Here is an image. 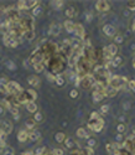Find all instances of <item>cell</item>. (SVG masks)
I'll return each instance as SVG.
<instances>
[{
	"label": "cell",
	"mask_w": 135,
	"mask_h": 155,
	"mask_svg": "<svg viewBox=\"0 0 135 155\" xmlns=\"http://www.w3.org/2000/svg\"><path fill=\"white\" fill-rule=\"evenodd\" d=\"M115 140H117V143H122L123 142V134H118L115 137Z\"/></svg>",
	"instance_id": "obj_45"
},
{
	"label": "cell",
	"mask_w": 135,
	"mask_h": 155,
	"mask_svg": "<svg viewBox=\"0 0 135 155\" xmlns=\"http://www.w3.org/2000/svg\"><path fill=\"white\" fill-rule=\"evenodd\" d=\"M99 119H102L101 116H99V113L93 112L92 114H91V120H92V122H97V120H99Z\"/></svg>",
	"instance_id": "obj_27"
},
{
	"label": "cell",
	"mask_w": 135,
	"mask_h": 155,
	"mask_svg": "<svg viewBox=\"0 0 135 155\" xmlns=\"http://www.w3.org/2000/svg\"><path fill=\"white\" fill-rule=\"evenodd\" d=\"M103 32H104L107 36H109V37H113V36L117 35V29L113 26V25L110 24H107L103 26Z\"/></svg>",
	"instance_id": "obj_6"
},
{
	"label": "cell",
	"mask_w": 135,
	"mask_h": 155,
	"mask_svg": "<svg viewBox=\"0 0 135 155\" xmlns=\"http://www.w3.org/2000/svg\"><path fill=\"white\" fill-rule=\"evenodd\" d=\"M40 138H41V133L37 129H32V130L29 132V139L31 142H36V140H39Z\"/></svg>",
	"instance_id": "obj_8"
},
{
	"label": "cell",
	"mask_w": 135,
	"mask_h": 155,
	"mask_svg": "<svg viewBox=\"0 0 135 155\" xmlns=\"http://www.w3.org/2000/svg\"><path fill=\"white\" fill-rule=\"evenodd\" d=\"M63 143L66 144V147H67V148H72V147L75 145V140H73L72 138H66V140H65Z\"/></svg>",
	"instance_id": "obj_25"
},
{
	"label": "cell",
	"mask_w": 135,
	"mask_h": 155,
	"mask_svg": "<svg viewBox=\"0 0 135 155\" xmlns=\"http://www.w3.org/2000/svg\"><path fill=\"white\" fill-rule=\"evenodd\" d=\"M55 82H56L57 86H65V83H66V82H65V78L62 77V75H57Z\"/></svg>",
	"instance_id": "obj_21"
},
{
	"label": "cell",
	"mask_w": 135,
	"mask_h": 155,
	"mask_svg": "<svg viewBox=\"0 0 135 155\" xmlns=\"http://www.w3.org/2000/svg\"><path fill=\"white\" fill-rule=\"evenodd\" d=\"M42 119H44V116H42V113H41V112H36L35 114H34V120H35V123L42 122Z\"/></svg>",
	"instance_id": "obj_22"
},
{
	"label": "cell",
	"mask_w": 135,
	"mask_h": 155,
	"mask_svg": "<svg viewBox=\"0 0 135 155\" xmlns=\"http://www.w3.org/2000/svg\"><path fill=\"white\" fill-rule=\"evenodd\" d=\"M125 129H127V127H125V124H118V127H117V130H118V133L119 134H123L124 132H125Z\"/></svg>",
	"instance_id": "obj_33"
},
{
	"label": "cell",
	"mask_w": 135,
	"mask_h": 155,
	"mask_svg": "<svg viewBox=\"0 0 135 155\" xmlns=\"http://www.w3.org/2000/svg\"><path fill=\"white\" fill-rule=\"evenodd\" d=\"M6 67H8L9 70H13V71L16 70V65H15L13 61H8V62H6Z\"/></svg>",
	"instance_id": "obj_37"
},
{
	"label": "cell",
	"mask_w": 135,
	"mask_h": 155,
	"mask_svg": "<svg viewBox=\"0 0 135 155\" xmlns=\"http://www.w3.org/2000/svg\"><path fill=\"white\" fill-rule=\"evenodd\" d=\"M103 127H104V120H103V119H99V120H97V122L89 120V123H88V128H89L91 130L96 132V133L101 132L102 129H103Z\"/></svg>",
	"instance_id": "obj_3"
},
{
	"label": "cell",
	"mask_w": 135,
	"mask_h": 155,
	"mask_svg": "<svg viewBox=\"0 0 135 155\" xmlns=\"http://www.w3.org/2000/svg\"><path fill=\"white\" fill-rule=\"evenodd\" d=\"M104 97H105L104 92H97V91L93 92V101H94V102H101Z\"/></svg>",
	"instance_id": "obj_18"
},
{
	"label": "cell",
	"mask_w": 135,
	"mask_h": 155,
	"mask_svg": "<svg viewBox=\"0 0 135 155\" xmlns=\"http://www.w3.org/2000/svg\"><path fill=\"white\" fill-rule=\"evenodd\" d=\"M25 124H26V128H27V129L32 130L34 127H35V120H34V119H27Z\"/></svg>",
	"instance_id": "obj_29"
},
{
	"label": "cell",
	"mask_w": 135,
	"mask_h": 155,
	"mask_svg": "<svg viewBox=\"0 0 135 155\" xmlns=\"http://www.w3.org/2000/svg\"><path fill=\"white\" fill-rule=\"evenodd\" d=\"M27 83L32 87H39L40 85V78L37 76H29L27 77Z\"/></svg>",
	"instance_id": "obj_11"
},
{
	"label": "cell",
	"mask_w": 135,
	"mask_h": 155,
	"mask_svg": "<svg viewBox=\"0 0 135 155\" xmlns=\"http://www.w3.org/2000/svg\"><path fill=\"white\" fill-rule=\"evenodd\" d=\"M52 155H65V151L62 150V149H60V148H56V149L52 150Z\"/></svg>",
	"instance_id": "obj_39"
},
{
	"label": "cell",
	"mask_w": 135,
	"mask_h": 155,
	"mask_svg": "<svg viewBox=\"0 0 135 155\" xmlns=\"http://www.w3.org/2000/svg\"><path fill=\"white\" fill-rule=\"evenodd\" d=\"M131 29H133V31L135 32V20H134V23H133V27H131Z\"/></svg>",
	"instance_id": "obj_53"
},
{
	"label": "cell",
	"mask_w": 135,
	"mask_h": 155,
	"mask_svg": "<svg viewBox=\"0 0 135 155\" xmlns=\"http://www.w3.org/2000/svg\"><path fill=\"white\" fill-rule=\"evenodd\" d=\"M128 78L127 77H122V76H112L108 80V82H109V86L110 87H113V88H115V89H120L122 87H123V85H125V83H128Z\"/></svg>",
	"instance_id": "obj_1"
},
{
	"label": "cell",
	"mask_w": 135,
	"mask_h": 155,
	"mask_svg": "<svg viewBox=\"0 0 135 155\" xmlns=\"http://www.w3.org/2000/svg\"><path fill=\"white\" fill-rule=\"evenodd\" d=\"M96 9L99 13H105L109 10V4L108 1H104V0H99V1L96 3Z\"/></svg>",
	"instance_id": "obj_7"
},
{
	"label": "cell",
	"mask_w": 135,
	"mask_h": 155,
	"mask_svg": "<svg viewBox=\"0 0 135 155\" xmlns=\"http://www.w3.org/2000/svg\"><path fill=\"white\" fill-rule=\"evenodd\" d=\"M44 65H42V62H40V63H35L34 65V70L36 71V72H42L44 71Z\"/></svg>",
	"instance_id": "obj_26"
},
{
	"label": "cell",
	"mask_w": 135,
	"mask_h": 155,
	"mask_svg": "<svg viewBox=\"0 0 135 155\" xmlns=\"http://www.w3.org/2000/svg\"><path fill=\"white\" fill-rule=\"evenodd\" d=\"M65 25V29L67 32H75V26H76V24L75 23H72V20H66V21L63 23Z\"/></svg>",
	"instance_id": "obj_12"
},
{
	"label": "cell",
	"mask_w": 135,
	"mask_h": 155,
	"mask_svg": "<svg viewBox=\"0 0 135 155\" xmlns=\"http://www.w3.org/2000/svg\"><path fill=\"white\" fill-rule=\"evenodd\" d=\"M3 42L5 46H8V47H16V46L19 45V41L13 37V36H10V35H4V39H3Z\"/></svg>",
	"instance_id": "obj_4"
},
{
	"label": "cell",
	"mask_w": 135,
	"mask_h": 155,
	"mask_svg": "<svg viewBox=\"0 0 135 155\" xmlns=\"http://www.w3.org/2000/svg\"><path fill=\"white\" fill-rule=\"evenodd\" d=\"M75 34L78 36V37L83 39V37H84V27H83L81 24H76V26H75Z\"/></svg>",
	"instance_id": "obj_14"
},
{
	"label": "cell",
	"mask_w": 135,
	"mask_h": 155,
	"mask_svg": "<svg viewBox=\"0 0 135 155\" xmlns=\"http://www.w3.org/2000/svg\"><path fill=\"white\" fill-rule=\"evenodd\" d=\"M1 155H14V150L10 147H5L4 150L1 151Z\"/></svg>",
	"instance_id": "obj_24"
},
{
	"label": "cell",
	"mask_w": 135,
	"mask_h": 155,
	"mask_svg": "<svg viewBox=\"0 0 135 155\" xmlns=\"http://www.w3.org/2000/svg\"><path fill=\"white\" fill-rule=\"evenodd\" d=\"M123 40H124V37L122 35H115V36H114V42H115V44H122Z\"/></svg>",
	"instance_id": "obj_38"
},
{
	"label": "cell",
	"mask_w": 135,
	"mask_h": 155,
	"mask_svg": "<svg viewBox=\"0 0 135 155\" xmlns=\"http://www.w3.org/2000/svg\"><path fill=\"white\" fill-rule=\"evenodd\" d=\"M18 8L20 9V10H24L25 8H24V1H18Z\"/></svg>",
	"instance_id": "obj_46"
},
{
	"label": "cell",
	"mask_w": 135,
	"mask_h": 155,
	"mask_svg": "<svg viewBox=\"0 0 135 155\" xmlns=\"http://www.w3.org/2000/svg\"><path fill=\"white\" fill-rule=\"evenodd\" d=\"M96 144H97V140H96L94 138H89V139H88V142H87L88 148H92L93 149V147H96Z\"/></svg>",
	"instance_id": "obj_31"
},
{
	"label": "cell",
	"mask_w": 135,
	"mask_h": 155,
	"mask_svg": "<svg viewBox=\"0 0 135 155\" xmlns=\"http://www.w3.org/2000/svg\"><path fill=\"white\" fill-rule=\"evenodd\" d=\"M5 147H6V143H3V142H0V148H5Z\"/></svg>",
	"instance_id": "obj_51"
},
{
	"label": "cell",
	"mask_w": 135,
	"mask_h": 155,
	"mask_svg": "<svg viewBox=\"0 0 135 155\" xmlns=\"http://www.w3.org/2000/svg\"><path fill=\"white\" fill-rule=\"evenodd\" d=\"M4 112V107L1 106V104H0V114H1V113Z\"/></svg>",
	"instance_id": "obj_52"
},
{
	"label": "cell",
	"mask_w": 135,
	"mask_h": 155,
	"mask_svg": "<svg viewBox=\"0 0 135 155\" xmlns=\"http://www.w3.org/2000/svg\"><path fill=\"white\" fill-rule=\"evenodd\" d=\"M26 109H27V112L34 113V114H35V113L37 112V104H36L35 102H32V101H31V102H27V103H26Z\"/></svg>",
	"instance_id": "obj_17"
},
{
	"label": "cell",
	"mask_w": 135,
	"mask_h": 155,
	"mask_svg": "<svg viewBox=\"0 0 135 155\" xmlns=\"http://www.w3.org/2000/svg\"><path fill=\"white\" fill-rule=\"evenodd\" d=\"M70 97L71 98H77V97H78V91H77V89H72L70 92Z\"/></svg>",
	"instance_id": "obj_42"
},
{
	"label": "cell",
	"mask_w": 135,
	"mask_h": 155,
	"mask_svg": "<svg viewBox=\"0 0 135 155\" xmlns=\"http://www.w3.org/2000/svg\"><path fill=\"white\" fill-rule=\"evenodd\" d=\"M61 32V25L60 24H51V26H50V34L51 35H53V36H58Z\"/></svg>",
	"instance_id": "obj_9"
},
{
	"label": "cell",
	"mask_w": 135,
	"mask_h": 155,
	"mask_svg": "<svg viewBox=\"0 0 135 155\" xmlns=\"http://www.w3.org/2000/svg\"><path fill=\"white\" fill-rule=\"evenodd\" d=\"M6 139H8V134L0 130V142H3V143H6Z\"/></svg>",
	"instance_id": "obj_40"
},
{
	"label": "cell",
	"mask_w": 135,
	"mask_h": 155,
	"mask_svg": "<svg viewBox=\"0 0 135 155\" xmlns=\"http://www.w3.org/2000/svg\"><path fill=\"white\" fill-rule=\"evenodd\" d=\"M37 5H39L37 0H26V1H24V8L25 9H32V8H36Z\"/></svg>",
	"instance_id": "obj_16"
},
{
	"label": "cell",
	"mask_w": 135,
	"mask_h": 155,
	"mask_svg": "<svg viewBox=\"0 0 135 155\" xmlns=\"http://www.w3.org/2000/svg\"><path fill=\"white\" fill-rule=\"evenodd\" d=\"M0 130L4 132V133H6V134H10V133L13 132V124H11V122L1 120V122H0Z\"/></svg>",
	"instance_id": "obj_5"
},
{
	"label": "cell",
	"mask_w": 135,
	"mask_h": 155,
	"mask_svg": "<svg viewBox=\"0 0 135 155\" xmlns=\"http://www.w3.org/2000/svg\"><path fill=\"white\" fill-rule=\"evenodd\" d=\"M66 15H67L68 18H73V16H75V10L72 9V8H68V9L66 10Z\"/></svg>",
	"instance_id": "obj_41"
},
{
	"label": "cell",
	"mask_w": 135,
	"mask_h": 155,
	"mask_svg": "<svg viewBox=\"0 0 135 155\" xmlns=\"http://www.w3.org/2000/svg\"><path fill=\"white\" fill-rule=\"evenodd\" d=\"M122 62H123V58L120 56H115V57H113V60L110 61V65H112V67H119L122 65Z\"/></svg>",
	"instance_id": "obj_19"
},
{
	"label": "cell",
	"mask_w": 135,
	"mask_h": 155,
	"mask_svg": "<svg viewBox=\"0 0 135 155\" xmlns=\"http://www.w3.org/2000/svg\"><path fill=\"white\" fill-rule=\"evenodd\" d=\"M25 35H26V39H27V40H32L34 36H35L32 31H26V32H25Z\"/></svg>",
	"instance_id": "obj_43"
},
{
	"label": "cell",
	"mask_w": 135,
	"mask_h": 155,
	"mask_svg": "<svg viewBox=\"0 0 135 155\" xmlns=\"http://www.w3.org/2000/svg\"><path fill=\"white\" fill-rule=\"evenodd\" d=\"M63 1H61V0H56V1H52V6L55 9H61L62 6H63Z\"/></svg>",
	"instance_id": "obj_28"
},
{
	"label": "cell",
	"mask_w": 135,
	"mask_h": 155,
	"mask_svg": "<svg viewBox=\"0 0 135 155\" xmlns=\"http://www.w3.org/2000/svg\"><path fill=\"white\" fill-rule=\"evenodd\" d=\"M27 139H29V132L27 130H20L18 133V140L19 142L24 143V142H26Z\"/></svg>",
	"instance_id": "obj_15"
},
{
	"label": "cell",
	"mask_w": 135,
	"mask_h": 155,
	"mask_svg": "<svg viewBox=\"0 0 135 155\" xmlns=\"http://www.w3.org/2000/svg\"><path fill=\"white\" fill-rule=\"evenodd\" d=\"M45 151H46V148L40 147V148H37V149L35 150V154H34V155H44Z\"/></svg>",
	"instance_id": "obj_35"
},
{
	"label": "cell",
	"mask_w": 135,
	"mask_h": 155,
	"mask_svg": "<svg viewBox=\"0 0 135 155\" xmlns=\"http://www.w3.org/2000/svg\"><path fill=\"white\" fill-rule=\"evenodd\" d=\"M5 94H6L5 92L0 91V101H5Z\"/></svg>",
	"instance_id": "obj_48"
},
{
	"label": "cell",
	"mask_w": 135,
	"mask_h": 155,
	"mask_svg": "<svg viewBox=\"0 0 135 155\" xmlns=\"http://www.w3.org/2000/svg\"><path fill=\"white\" fill-rule=\"evenodd\" d=\"M55 139H56V142H57V143H63V142L66 140V135H65V133H63V132H58V133H56Z\"/></svg>",
	"instance_id": "obj_20"
},
{
	"label": "cell",
	"mask_w": 135,
	"mask_h": 155,
	"mask_svg": "<svg viewBox=\"0 0 135 155\" xmlns=\"http://www.w3.org/2000/svg\"><path fill=\"white\" fill-rule=\"evenodd\" d=\"M76 134H77V137H78V138H87V139L91 138L89 132H87L84 128H78V129H77V132H76Z\"/></svg>",
	"instance_id": "obj_13"
},
{
	"label": "cell",
	"mask_w": 135,
	"mask_h": 155,
	"mask_svg": "<svg viewBox=\"0 0 135 155\" xmlns=\"http://www.w3.org/2000/svg\"><path fill=\"white\" fill-rule=\"evenodd\" d=\"M22 92V87L20 86L18 82H8L6 85V93H10V94H19V93Z\"/></svg>",
	"instance_id": "obj_2"
},
{
	"label": "cell",
	"mask_w": 135,
	"mask_h": 155,
	"mask_svg": "<svg viewBox=\"0 0 135 155\" xmlns=\"http://www.w3.org/2000/svg\"><path fill=\"white\" fill-rule=\"evenodd\" d=\"M133 66H134V68H135V58H134V61H133Z\"/></svg>",
	"instance_id": "obj_54"
},
{
	"label": "cell",
	"mask_w": 135,
	"mask_h": 155,
	"mask_svg": "<svg viewBox=\"0 0 135 155\" xmlns=\"http://www.w3.org/2000/svg\"><path fill=\"white\" fill-rule=\"evenodd\" d=\"M107 150L110 155H115L117 154V149L114 148L113 144H107Z\"/></svg>",
	"instance_id": "obj_23"
},
{
	"label": "cell",
	"mask_w": 135,
	"mask_h": 155,
	"mask_svg": "<svg viewBox=\"0 0 135 155\" xmlns=\"http://www.w3.org/2000/svg\"><path fill=\"white\" fill-rule=\"evenodd\" d=\"M46 76H47V80H49L50 82H55L56 77H55L53 75H51V73H47V75H46Z\"/></svg>",
	"instance_id": "obj_44"
},
{
	"label": "cell",
	"mask_w": 135,
	"mask_h": 155,
	"mask_svg": "<svg viewBox=\"0 0 135 155\" xmlns=\"http://www.w3.org/2000/svg\"><path fill=\"white\" fill-rule=\"evenodd\" d=\"M128 86H129V89H130L131 92H135V80L128 81Z\"/></svg>",
	"instance_id": "obj_36"
},
{
	"label": "cell",
	"mask_w": 135,
	"mask_h": 155,
	"mask_svg": "<svg viewBox=\"0 0 135 155\" xmlns=\"http://www.w3.org/2000/svg\"><path fill=\"white\" fill-rule=\"evenodd\" d=\"M117 93H118V89L115 88H113V87L110 86H105V88H104V96L107 97H114V96H117Z\"/></svg>",
	"instance_id": "obj_10"
},
{
	"label": "cell",
	"mask_w": 135,
	"mask_h": 155,
	"mask_svg": "<svg viewBox=\"0 0 135 155\" xmlns=\"http://www.w3.org/2000/svg\"><path fill=\"white\" fill-rule=\"evenodd\" d=\"M109 108H110L109 104H103L101 107V113H102V114H107V113L109 112Z\"/></svg>",
	"instance_id": "obj_34"
},
{
	"label": "cell",
	"mask_w": 135,
	"mask_h": 155,
	"mask_svg": "<svg viewBox=\"0 0 135 155\" xmlns=\"http://www.w3.org/2000/svg\"><path fill=\"white\" fill-rule=\"evenodd\" d=\"M26 92H27V94L31 97V101L35 102V99L37 98V94H36V92H35L34 89H29V91H26Z\"/></svg>",
	"instance_id": "obj_32"
},
{
	"label": "cell",
	"mask_w": 135,
	"mask_h": 155,
	"mask_svg": "<svg viewBox=\"0 0 135 155\" xmlns=\"http://www.w3.org/2000/svg\"><path fill=\"white\" fill-rule=\"evenodd\" d=\"M91 19H92V15L88 13V14H87V21H91Z\"/></svg>",
	"instance_id": "obj_50"
},
{
	"label": "cell",
	"mask_w": 135,
	"mask_h": 155,
	"mask_svg": "<svg viewBox=\"0 0 135 155\" xmlns=\"http://www.w3.org/2000/svg\"><path fill=\"white\" fill-rule=\"evenodd\" d=\"M6 11V10H5V8H3V6H0V18H1V15Z\"/></svg>",
	"instance_id": "obj_49"
},
{
	"label": "cell",
	"mask_w": 135,
	"mask_h": 155,
	"mask_svg": "<svg viewBox=\"0 0 135 155\" xmlns=\"http://www.w3.org/2000/svg\"><path fill=\"white\" fill-rule=\"evenodd\" d=\"M86 153H87L88 155H93V149H92V148H88V147H87V148H86Z\"/></svg>",
	"instance_id": "obj_47"
},
{
	"label": "cell",
	"mask_w": 135,
	"mask_h": 155,
	"mask_svg": "<svg viewBox=\"0 0 135 155\" xmlns=\"http://www.w3.org/2000/svg\"><path fill=\"white\" fill-rule=\"evenodd\" d=\"M41 13H42V8H41L40 5H37V6H36V8L32 10V15H34V16H39Z\"/></svg>",
	"instance_id": "obj_30"
}]
</instances>
